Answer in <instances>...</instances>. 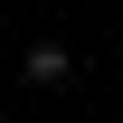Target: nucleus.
<instances>
[{"label": "nucleus", "mask_w": 123, "mask_h": 123, "mask_svg": "<svg viewBox=\"0 0 123 123\" xmlns=\"http://www.w3.org/2000/svg\"><path fill=\"white\" fill-rule=\"evenodd\" d=\"M66 76H76V57H66L57 38H47V47H29V85H66Z\"/></svg>", "instance_id": "1"}]
</instances>
